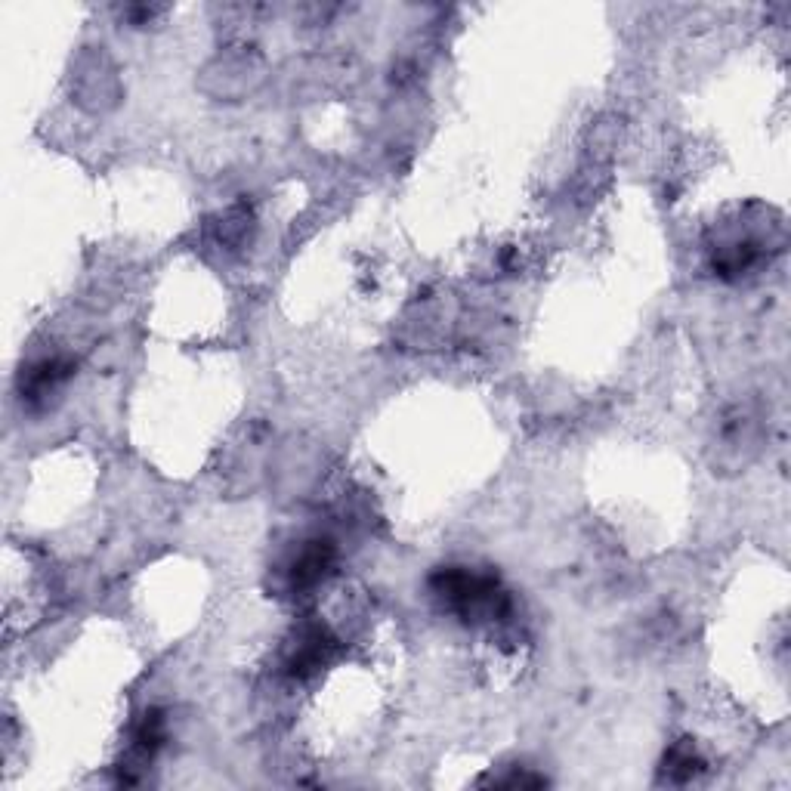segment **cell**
<instances>
[{"label":"cell","instance_id":"6da1fadb","mask_svg":"<svg viewBox=\"0 0 791 791\" xmlns=\"http://www.w3.org/2000/svg\"><path fill=\"white\" fill-rule=\"evenodd\" d=\"M331 544L328 541H309L300 554H297V560H294V566H291V584L297 591H303V588H313V584H319L322 578H325V572L331 569Z\"/></svg>","mask_w":791,"mask_h":791},{"label":"cell","instance_id":"7a4b0ae2","mask_svg":"<svg viewBox=\"0 0 791 791\" xmlns=\"http://www.w3.org/2000/svg\"><path fill=\"white\" fill-rule=\"evenodd\" d=\"M699 770H702V761H699L696 748L690 745H677L665 761V779L671 782H690Z\"/></svg>","mask_w":791,"mask_h":791}]
</instances>
